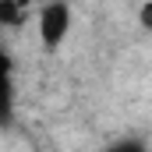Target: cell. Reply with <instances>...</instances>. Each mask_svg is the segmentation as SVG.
Returning a JSON list of instances; mask_svg holds the SVG:
<instances>
[{
  "label": "cell",
  "instance_id": "6da1fadb",
  "mask_svg": "<svg viewBox=\"0 0 152 152\" xmlns=\"http://www.w3.org/2000/svg\"><path fill=\"white\" fill-rule=\"evenodd\" d=\"M39 39H42V46L46 50H57L67 32H71V7L64 4V0H53V4H46L42 11H39Z\"/></svg>",
  "mask_w": 152,
  "mask_h": 152
},
{
  "label": "cell",
  "instance_id": "7a4b0ae2",
  "mask_svg": "<svg viewBox=\"0 0 152 152\" xmlns=\"http://www.w3.org/2000/svg\"><path fill=\"white\" fill-rule=\"evenodd\" d=\"M106 152H145V145H142V142H134V138H127V142H113Z\"/></svg>",
  "mask_w": 152,
  "mask_h": 152
},
{
  "label": "cell",
  "instance_id": "3957f363",
  "mask_svg": "<svg viewBox=\"0 0 152 152\" xmlns=\"http://www.w3.org/2000/svg\"><path fill=\"white\" fill-rule=\"evenodd\" d=\"M142 28H152V4L142 7Z\"/></svg>",
  "mask_w": 152,
  "mask_h": 152
},
{
  "label": "cell",
  "instance_id": "277c9868",
  "mask_svg": "<svg viewBox=\"0 0 152 152\" xmlns=\"http://www.w3.org/2000/svg\"><path fill=\"white\" fill-rule=\"evenodd\" d=\"M11 4H18V7H25V11H28V4H32V0H11Z\"/></svg>",
  "mask_w": 152,
  "mask_h": 152
}]
</instances>
